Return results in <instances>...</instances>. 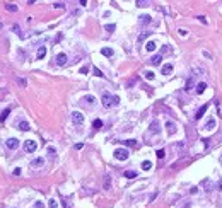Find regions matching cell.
I'll list each match as a JSON object with an SVG mask.
<instances>
[{
  "label": "cell",
  "instance_id": "18",
  "mask_svg": "<svg viewBox=\"0 0 222 208\" xmlns=\"http://www.w3.org/2000/svg\"><path fill=\"white\" fill-rule=\"evenodd\" d=\"M45 55H46V48H39V49H38L36 58H38V60H41V58H45Z\"/></svg>",
  "mask_w": 222,
  "mask_h": 208
},
{
  "label": "cell",
  "instance_id": "5",
  "mask_svg": "<svg viewBox=\"0 0 222 208\" xmlns=\"http://www.w3.org/2000/svg\"><path fill=\"white\" fill-rule=\"evenodd\" d=\"M43 166H45V159H43V157H36V159L31 160V167H33V169L43 167Z\"/></svg>",
  "mask_w": 222,
  "mask_h": 208
},
{
  "label": "cell",
  "instance_id": "14",
  "mask_svg": "<svg viewBox=\"0 0 222 208\" xmlns=\"http://www.w3.org/2000/svg\"><path fill=\"white\" fill-rule=\"evenodd\" d=\"M205 89H207V84H205V82H200V84H197V92H198V94H202V92H203Z\"/></svg>",
  "mask_w": 222,
  "mask_h": 208
},
{
  "label": "cell",
  "instance_id": "40",
  "mask_svg": "<svg viewBox=\"0 0 222 208\" xmlns=\"http://www.w3.org/2000/svg\"><path fill=\"white\" fill-rule=\"evenodd\" d=\"M5 94H7V90H5V89H2V90H0V97H2V96H5Z\"/></svg>",
  "mask_w": 222,
  "mask_h": 208
},
{
  "label": "cell",
  "instance_id": "10",
  "mask_svg": "<svg viewBox=\"0 0 222 208\" xmlns=\"http://www.w3.org/2000/svg\"><path fill=\"white\" fill-rule=\"evenodd\" d=\"M166 130H168L169 135H173L174 131H176V125H174L173 121H166Z\"/></svg>",
  "mask_w": 222,
  "mask_h": 208
},
{
  "label": "cell",
  "instance_id": "35",
  "mask_svg": "<svg viewBox=\"0 0 222 208\" xmlns=\"http://www.w3.org/2000/svg\"><path fill=\"white\" fill-rule=\"evenodd\" d=\"M17 84L22 85V87H26V80H24V78H17Z\"/></svg>",
  "mask_w": 222,
  "mask_h": 208
},
{
  "label": "cell",
  "instance_id": "22",
  "mask_svg": "<svg viewBox=\"0 0 222 208\" xmlns=\"http://www.w3.org/2000/svg\"><path fill=\"white\" fill-rule=\"evenodd\" d=\"M145 78H147V80H154V77H156V74H154V72H145Z\"/></svg>",
  "mask_w": 222,
  "mask_h": 208
},
{
  "label": "cell",
  "instance_id": "29",
  "mask_svg": "<svg viewBox=\"0 0 222 208\" xmlns=\"http://www.w3.org/2000/svg\"><path fill=\"white\" fill-rule=\"evenodd\" d=\"M140 20H142L144 24H149V22H150V16H142V17H140Z\"/></svg>",
  "mask_w": 222,
  "mask_h": 208
},
{
  "label": "cell",
  "instance_id": "9",
  "mask_svg": "<svg viewBox=\"0 0 222 208\" xmlns=\"http://www.w3.org/2000/svg\"><path fill=\"white\" fill-rule=\"evenodd\" d=\"M215 128V118H209L205 123V126H203V130H214Z\"/></svg>",
  "mask_w": 222,
  "mask_h": 208
},
{
  "label": "cell",
  "instance_id": "37",
  "mask_svg": "<svg viewBox=\"0 0 222 208\" xmlns=\"http://www.w3.org/2000/svg\"><path fill=\"white\" fill-rule=\"evenodd\" d=\"M12 174H14V176H21V167H16Z\"/></svg>",
  "mask_w": 222,
  "mask_h": 208
},
{
  "label": "cell",
  "instance_id": "38",
  "mask_svg": "<svg viewBox=\"0 0 222 208\" xmlns=\"http://www.w3.org/2000/svg\"><path fill=\"white\" fill-rule=\"evenodd\" d=\"M87 72H89V67H82L80 68V74H87Z\"/></svg>",
  "mask_w": 222,
  "mask_h": 208
},
{
  "label": "cell",
  "instance_id": "3",
  "mask_svg": "<svg viewBox=\"0 0 222 208\" xmlns=\"http://www.w3.org/2000/svg\"><path fill=\"white\" fill-rule=\"evenodd\" d=\"M115 157L118 160H127L128 159V150L127 148H116L115 150Z\"/></svg>",
  "mask_w": 222,
  "mask_h": 208
},
{
  "label": "cell",
  "instance_id": "33",
  "mask_svg": "<svg viewBox=\"0 0 222 208\" xmlns=\"http://www.w3.org/2000/svg\"><path fill=\"white\" fill-rule=\"evenodd\" d=\"M164 155H166V152L162 150V148H161V150H157V157H159V159H162Z\"/></svg>",
  "mask_w": 222,
  "mask_h": 208
},
{
  "label": "cell",
  "instance_id": "12",
  "mask_svg": "<svg viewBox=\"0 0 222 208\" xmlns=\"http://www.w3.org/2000/svg\"><path fill=\"white\" fill-rule=\"evenodd\" d=\"M17 128L22 130V131H29V123L27 121H19L17 123Z\"/></svg>",
  "mask_w": 222,
  "mask_h": 208
},
{
  "label": "cell",
  "instance_id": "23",
  "mask_svg": "<svg viewBox=\"0 0 222 208\" xmlns=\"http://www.w3.org/2000/svg\"><path fill=\"white\" fill-rule=\"evenodd\" d=\"M48 206H50V208H58V203H57V200H53V198H51V200L48 201Z\"/></svg>",
  "mask_w": 222,
  "mask_h": 208
},
{
  "label": "cell",
  "instance_id": "2",
  "mask_svg": "<svg viewBox=\"0 0 222 208\" xmlns=\"http://www.w3.org/2000/svg\"><path fill=\"white\" fill-rule=\"evenodd\" d=\"M36 148H38V143L34 142V140H26L24 142V150L27 152V154H33Z\"/></svg>",
  "mask_w": 222,
  "mask_h": 208
},
{
  "label": "cell",
  "instance_id": "21",
  "mask_svg": "<svg viewBox=\"0 0 222 208\" xmlns=\"http://www.w3.org/2000/svg\"><path fill=\"white\" fill-rule=\"evenodd\" d=\"M125 177L133 179V177H137V172H135V171H127V172H125Z\"/></svg>",
  "mask_w": 222,
  "mask_h": 208
},
{
  "label": "cell",
  "instance_id": "25",
  "mask_svg": "<svg viewBox=\"0 0 222 208\" xmlns=\"http://www.w3.org/2000/svg\"><path fill=\"white\" fill-rule=\"evenodd\" d=\"M104 27H106V31H108V33H113V31L116 29V26H115V24H106Z\"/></svg>",
  "mask_w": 222,
  "mask_h": 208
},
{
  "label": "cell",
  "instance_id": "30",
  "mask_svg": "<svg viewBox=\"0 0 222 208\" xmlns=\"http://www.w3.org/2000/svg\"><path fill=\"white\" fill-rule=\"evenodd\" d=\"M84 101H87V102H92V104H94V102H96V99H94V96H86V97H84Z\"/></svg>",
  "mask_w": 222,
  "mask_h": 208
},
{
  "label": "cell",
  "instance_id": "32",
  "mask_svg": "<svg viewBox=\"0 0 222 208\" xmlns=\"http://www.w3.org/2000/svg\"><path fill=\"white\" fill-rule=\"evenodd\" d=\"M125 143H127L128 147H133V145H137V142H135V140H127Z\"/></svg>",
  "mask_w": 222,
  "mask_h": 208
},
{
  "label": "cell",
  "instance_id": "36",
  "mask_svg": "<svg viewBox=\"0 0 222 208\" xmlns=\"http://www.w3.org/2000/svg\"><path fill=\"white\" fill-rule=\"evenodd\" d=\"M53 5H55L57 9H62V7H65V4H62V2H55Z\"/></svg>",
  "mask_w": 222,
  "mask_h": 208
},
{
  "label": "cell",
  "instance_id": "20",
  "mask_svg": "<svg viewBox=\"0 0 222 208\" xmlns=\"http://www.w3.org/2000/svg\"><path fill=\"white\" fill-rule=\"evenodd\" d=\"M5 9H7L9 12H17V5H14V4H7Z\"/></svg>",
  "mask_w": 222,
  "mask_h": 208
},
{
  "label": "cell",
  "instance_id": "31",
  "mask_svg": "<svg viewBox=\"0 0 222 208\" xmlns=\"http://www.w3.org/2000/svg\"><path fill=\"white\" fill-rule=\"evenodd\" d=\"M109 186H111L109 184V177L106 176V179H104V189H109Z\"/></svg>",
  "mask_w": 222,
  "mask_h": 208
},
{
  "label": "cell",
  "instance_id": "24",
  "mask_svg": "<svg viewBox=\"0 0 222 208\" xmlns=\"http://www.w3.org/2000/svg\"><path fill=\"white\" fill-rule=\"evenodd\" d=\"M92 72H94V75H96V77H104V75H103V72H101L99 68H96V67H92Z\"/></svg>",
  "mask_w": 222,
  "mask_h": 208
},
{
  "label": "cell",
  "instance_id": "17",
  "mask_svg": "<svg viewBox=\"0 0 222 208\" xmlns=\"http://www.w3.org/2000/svg\"><path fill=\"white\" fill-rule=\"evenodd\" d=\"M142 169H144V171L152 169V162H150V160H144V162H142Z\"/></svg>",
  "mask_w": 222,
  "mask_h": 208
},
{
  "label": "cell",
  "instance_id": "28",
  "mask_svg": "<svg viewBox=\"0 0 222 208\" xmlns=\"http://www.w3.org/2000/svg\"><path fill=\"white\" fill-rule=\"evenodd\" d=\"M12 31H14V33H17V34H19V36H22V34H21L22 31H21V27H19V26H17V24H14V26H12Z\"/></svg>",
  "mask_w": 222,
  "mask_h": 208
},
{
  "label": "cell",
  "instance_id": "15",
  "mask_svg": "<svg viewBox=\"0 0 222 208\" xmlns=\"http://www.w3.org/2000/svg\"><path fill=\"white\" fill-rule=\"evenodd\" d=\"M9 114H10V109H9V107H7V109H4L2 113H0V121H5Z\"/></svg>",
  "mask_w": 222,
  "mask_h": 208
},
{
  "label": "cell",
  "instance_id": "34",
  "mask_svg": "<svg viewBox=\"0 0 222 208\" xmlns=\"http://www.w3.org/2000/svg\"><path fill=\"white\" fill-rule=\"evenodd\" d=\"M34 208H45V205H43V201H36V203H34Z\"/></svg>",
  "mask_w": 222,
  "mask_h": 208
},
{
  "label": "cell",
  "instance_id": "39",
  "mask_svg": "<svg viewBox=\"0 0 222 208\" xmlns=\"http://www.w3.org/2000/svg\"><path fill=\"white\" fill-rule=\"evenodd\" d=\"M179 34H181V36H186V34H188V33H186L185 29H179Z\"/></svg>",
  "mask_w": 222,
  "mask_h": 208
},
{
  "label": "cell",
  "instance_id": "26",
  "mask_svg": "<svg viewBox=\"0 0 222 208\" xmlns=\"http://www.w3.org/2000/svg\"><path fill=\"white\" fill-rule=\"evenodd\" d=\"M150 131H152V133H159V130H157V121H154L152 125H150Z\"/></svg>",
  "mask_w": 222,
  "mask_h": 208
},
{
  "label": "cell",
  "instance_id": "27",
  "mask_svg": "<svg viewBox=\"0 0 222 208\" xmlns=\"http://www.w3.org/2000/svg\"><path fill=\"white\" fill-rule=\"evenodd\" d=\"M92 126H94V128H101V126H103V121H101V119H94Z\"/></svg>",
  "mask_w": 222,
  "mask_h": 208
},
{
  "label": "cell",
  "instance_id": "13",
  "mask_svg": "<svg viewBox=\"0 0 222 208\" xmlns=\"http://www.w3.org/2000/svg\"><path fill=\"white\" fill-rule=\"evenodd\" d=\"M161 61H162V55H156V56L150 58V63L152 65H161Z\"/></svg>",
  "mask_w": 222,
  "mask_h": 208
},
{
  "label": "cell",
  "instance_id": "11",
  "mask_svg": "<svg viewBox=\"0 0 222 208\" xmlns=\"http://www.w3.org/2000/svg\"><path fill=\"white\" fill-rule=\"evenodd\" d=\"M171 72H173V65H171V63H166V65L162 67V70H161V74L162 75H169Z\"/></svg>",
  "mask_w": 222,
  "mask_h": 208
},
{
  "label": "cell",
  "instance_id": "6",
  "mask_svg": "<svg viewBox=\"0 0 222 208\" xmlns=\"http://www.w3.org/2000/svg\"><path fill=\"white\" fill-rule=\"evenodd\" d=\"M5 145H7V148H10V150H16V148L19 147V140L17 138H9L7 142H5Z\"/></svg>",
  "mask_w": 222,
  "mask_h": 208
},
{
  "label": "cell",
  "instance_id": "7",
  "mask_svg": "<svg viewBox=\"0 0 222 208\" xmlns=\"http://www.w3.org/2000/svg\"><path fill=\"white\" fill-rule=\"evenodd\" d=\"M55 61H57V65H60V67L65 65V63H67V55L65 53H58L57 58H55Z\"/></svg>",
  "mask_w": 222,
  "mask_h": 208
},
{
  "label": "cell",
  "instance_id": "41",
  "mask_svg": "<svg viewBox=\"0 0 222 208\" xmlns=\"http://www.w3.org/2000/svg\"><path fill=\"white\" fill-rule=\"evenodd\" d=\"M219 191H222V181H219Z\"/></svg>",
  "mask_w": 222,
  "mask_h": 208
},
{
  "label": "cell",
  "instance_id": "4",
  "mask_svg": "<svg viewBox=\"0 0 222 208\" xmlns=\"http://www.w3.org/2000/svg\"><path fill=\"white\" fill-rule=\"evenodd\" d=\"M72 121H74V125H82L84 123V114L80 113V111H74V113H72Z\"/></svg>",
  "mask_w": 222,
  "mask_h": 208
},
{
  "label": "cell",
  "instance_id": "1",
  "mask_svg": "<svg viewBox=\"0 0 222 208\" xmlns=\"http://www.w3.org/2000/svg\"><path fill=\"white\" fill-rule=\"evenodd\" d=\"M120 102V97L118 96H111V94H103V106L104 107H111L113 104H118Z\"/></svg>",
  "mask_w": 222,
  "mask_h": 208
},
{
  "label": "cell",
  "instance_id": "19",
  "mask_svg": "<svg viewBox=\"0 0 222 208\" xmlns=\"http://www.w3.org/2000/svg\"><path fill=\"white\" fill-rule=\"evenodd\" d=\"M145 49H147V51H154V49H156V43H154V41H149L147 45H145Z\"/></svg>",
  "mask_w": 222,
  "mask_h": 208
},
{
  "label": "cell",
  "instance_id": "8",
  "mask_svg": "<svg viewBox=\"0 0 222 208\" xmlns=\"http://www.w3.org/2000/svg\"><path fill=\"white\" fill-rule=\"evenodd\" d=\"M209 109V104H203V106L200 107V109L197 111V114H195V119H200L202 116H203V114H205V111Z\"/></svg>",
  "mask_w": 222,
  "mask_h": 208
},
{
  "label": "cell",
  "instance_id": "16",
  "mask_svg": "<svg viewBox=\"0 0 222 208\" xmlns=\"http://www.w3.org/2000/svg\"><path fill=\"white\" fill-rule=\"evenodd\" d=\"M101 55H104V56H113V49L111 48H101Z\"/></svg>",
  "mask_w": 222,
  "mask_h": 208
}]
</instances>
